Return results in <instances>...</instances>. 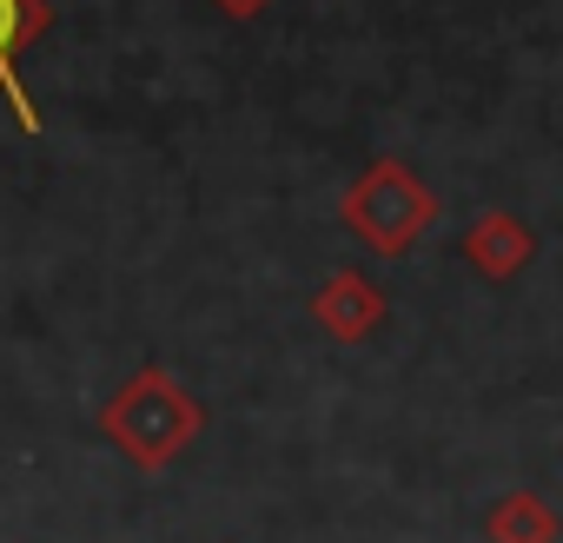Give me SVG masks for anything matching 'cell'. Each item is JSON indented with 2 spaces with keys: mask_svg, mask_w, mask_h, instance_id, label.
<instances>
[{
  "mask_svg": "<svg viewBox=\"0 0 563 543\" xmlns=\"http://www.w3.org/2000/svg\"><path fill=\"white\" fill-rule=\"evenodd\" d=\"M431 219H438V199H431L424 179H418L411 166H398V159H378V166L345 192V225H352L372 252H385V258L411 252V239H418Z\"/></svg>",
  "mask_w": 563,
  "mask_h": 543,
  "instance_id": "cell-1",
  "label": "cell"
},
{
  "mask_svg": "<svg viewBox=\"0 0 563 543\" xmlns=\"http://www.w3.org/2000/svg\"><path fill=\"white\" fill-rule=\"evenodd\" d=\"M192 405H186V391L173 385V378H159V372H146V378H133L113 405H107V431L140 457V464H159V457H173L186 437H192Z\"/></svg>",
  "mask_w": 563,
  "mask_h": 543,
  "instance_id": "cell-2",
  "label": "cell"
},
{
  "mask_svg": "<svg viewBox=\"0 0 563 543\" xmlns=\"http://www.w3.org/2000/svg\"><path fill=\"white\" fill-rule=\"evenodd\" d=\"M41 27H47V0H0V93H8V107L27 133L41 126V113L21 87V54L41 41Z\"/></svg>",
  "mask_w": 563,
  "mask_h": 543,
  "instance_id": "cell-3",
  "label": "cell"
},
{
  "mask_svg": "<svg viewBox=\"0 0 563 543\" xmlns=\"http://www.w3.org/2000/svg\"><path fill=\"white\" fill-rule=\"evenodd\" d=\"M537 252V232L510 212H484L471 232H464V258L484 272V279H510V272H523Z\"/></svg>",
  "mask_w": 563,
  "mask_h": 543,
  "instance_id": "cell-4",
  "label": "cell"
},
{
  "mask_svg": "<svg viewBox=\"0 0 563 543\" xmlns=\"http://www.w3.org/2000/svg\"><path fill=\"white\" fill-rule=\"evenodd\" d=\"M312 319H319L332 339H365V332L385 319V299H378V286L358 279V272H332L325 292L312 299Z\"/></svg>",
  "mask_w": 563,
  "mask_h": 543,
  "instance_id": "cell-5",
  "label": "cell"
},
{
  "mask_svg": "<svg viewBox=\"0 0 563 543\" xmlns=\"http://www.w3.org/2000/svg\"><path fill=\"white\" fill-rule=\"evenodd\" d=\"M550 530H556V523H550V510H543L537 497H510V503L497 510V536H504V543H550Z\"/></svg>",
  "mask_w": 563,
  "mask_h": 543,
  "instance_id": "cell-6",
  "label": "cell"
},
{
  "mask_svg": "<svg viewBox=\"0 0 563 543\" xmlns=\"http://www.w3.org/2000/svg\"><path fill=\"white\" fill-rule=\"evenodd\" d=\"M212 8H219V14H232V21H252V14H265V8H272V0H212Z\"/></svg>",
  "mask_w": 563,
  "mask_h": 543,
  "instance_id": "cell-7",
  "label": "cell"
}]
</instances>
